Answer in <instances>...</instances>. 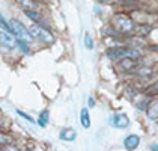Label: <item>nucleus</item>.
I'll return each instance as SVG.
<instances>
[{"label":"nucleus","mask_w":158,"mask_h":151,"mask_svg":"<svg viewBox=\"0 0 158 151\" xmlns=\"http://www.w3.org/2000/svg\"><path fill=\"white\" fill-rule=\"evenodd\" d=\"M107 58L110 61H116V59H140V51L135 49H128V47H114L107 50Z\"/></svg>","instance_id":"1"},{"label":"nucleus","mask_w":158,"mask_h":151,"mask_svg":"<svg viewBox=\"0 0 158 151\" xmlns=\"http://www.w3.org/2000/svg\"><path fill=\"white\" fill-rule=\"evenodd\" d=\"M113 26L119 33H131L134 32V21L127 14H116L113 17Z\"/></svg>","instance_id":"2"},{"label":"nucleus","mask_w":158,"mask_h":151,"mask_svg":"<svg viewBox=\"0 0 158 151\" xmlns=\"http://www.w3.org/2000/svg\"><path fill=\"white\" fill-rule=\"evenodd\" d=\"M11 24V30H12V35H15V38L18 41H24V42H32L33 37L30 35L29 29L26 27L23 23H20L18 20H11L9 21Z\"/></svg>","instance_id":"3"},{"label":"nucleus","mask_w":158,"mask_h":151,"mask_svg":"<svg viewBox=\"0 0 158 151\" xmlns=\"http://www.w3.org/2000/svg\"><path fill=\"white\" fill-rule=\"evenodd\" d=\"M29 32H30V35L33 38H36L39 39L41 42H45V44H51L53 41H54V37H53V33L50 32L48 29H45L44 26H39V24H32L29 27Z\"/></svg>","instance_id":"4"},{"label":"nucleus","mask_w":158,"mask_h":151,"mask_svg":"<svg viewBox=\"0 0 158 151\" xmlns=\"http://www.w3.org/2000/svg\"><path fill=\"white\" fill-rule=\"evenodd\" d=\"M110 123L113 124V127H116V128H127V127L130 126V118H128V115L123 112H119V113H114L111 118H110Z\"/></svg>","instance_id":"5"},{"label":"nucleus","mask_w":158,"mask_h":151,"mask_svg":"<svg viewBox=\"0 0 158 151\" xmlns=\"http://www.w3.org/2000/svg\"><path fill=\"white\" fill-rule=\"evenodd\" d=\"M137 61L139 59H130V58H125V59H121V62L118 63L119 70L123 71V73H128V71H134L137 70Z\"/></svg>","instance_id":"6"},{"label":"nucleus","mask_w":158,"mask_h":151,"mask_svg":"<svg viewBox=\"0 0 158 151\" xmlns=\"http://www.w3.org/2000/svg\"><path fill=\"white\" fill-rule=\"evenodd\" d=\"M0 44L5 45V47H8V49H14L17 42H15V38H14L12 33L0 29Z\"/></svg>","instance_id":"7"},{"label":"nucleus","mask_w":158,"mask_h":151,"mask_svg":"<svg viewBox=\"0 0 158 151\" xmlns=\"http://www.w3.org/2000/svg\"><path fill=\"white\" fill-rule=\"evenodd\" d=\"M139 145H140V136H137V135H128L127 138L123 139V147H125V150L134 151Z\"/></svg>","instance_id":"8"},{"label":"nucleus","mask_w":158,"mask_h":151,"mask_svg":"<svg viewBox=\"0 0 158 151\" xmlns=\"http://www.w3.org/2000/svg\"><path fill=\"white\" fill-rule=\"evenodd\" d=\"M146 115L151 121H157L158 119V98L149 101L146 106Z\"/></svg>","instance_id":"9"},{"label":"nucleus","mask_w":158,"mask_h":151,"mask_svg":"<svg viewBox=\"0 0 158 151\" xmlns=\"http://www.w3.org/2000/svg\"><path fill=\"white\" fill-rule=\"evenodd\" d=\"M59 138L65 142H73L77 138V132L74 128H63L60 133H59Z\"/></svg>","instance_id":"10"},{"label":"nucleus","mask_w":158,"mask_h":151,"mask_svg":"<svg viewBox=\"0 0 158 151\" xmlns=\"http://www.w3.org/2000/svg\"><path fill=\"white\" fill-rule=\"evenodd\" d=\"M18 5H21L24 9H29V11H38L39 12V6L35 0H15Z\"/></svg>","instance_id":"11"},{"label":"nucleus","mask_w":158,"mask_h":151,"mask_svg":"<svg viewBox=\"0 0 158 151\" xmlns=\"http://www.w3.org/2000/svg\"><path fill=\"white\" fill-rule=\"evenodd\" d=\"M23 12L32 20V21H35V24H39V26H44V20H42V17H41V14L38 12V11H29V9H24Z\"/></svg>","instance_id":"12"},{"label":"nucleus","mask_w":158,"mask_h":151,"mask_svg":"<svg viewBox=\"0 0 158 151\" xmlns=\"http://www.w3.org/2000/svg\"><path fill=\"white\" fill-rule=\"evenodd\" d=\"M80 123H81V127H83V128H89V127H90V116H89L87 107H83V109L80 110Z\"/></svg>","instance_id":"13"},{"label":"nucleus","mask_w":158,"mask_h":151,"mask_svg":"<svg viewBox=\"0 0 158 151\" xmlns=\"http://www.w3.org/2000/svg\"><path fill=\"white\" fill-rule=\"evenodd\" d=\"M143 94H145V97H157L158 95V82L151 83V85L143 91Z\"/></svg>","instance_id":"14"},{"label":"nucleus","mask_w":158,"mask_h":151,"mask_svg":"<svg viewBox=\"0 0 158 151\" xmlns=\"http://www.w3.org/2000/svg\"><path fill=\"white\" fill-rule=\"evenodd\" d=\"M14 139L9 133H5V132H0V147H8V145H12Z\"/></svg>","instance_id":"15"},{"label":"nucleus","mask_w":158,"mask_h":151,"mask_svg":"<svg viewBox=\"0 0 158 151\" xmlns=\"http://www.w3.org/2000/svg\"><path fill=\"white\" fill-rule=\"evenodd\" d=\"M151 30H152V26H148V24L134 26V32H135L137 35H148Z\"/></svg>","instance_id":"16"},{"label":"nucleus","mask_w":158,"mask_h":151,"mask_svg":"<svg viewBox=\"0 0 158 151\" xmlns=\"http://www.w3.org/2000/svg\"><path fill=\"white\" fill-rule=\"evenodd\" d=\"M50 116V113H48V110L45 109V110H42V112L39 113V118H38V124L41 127H47V124H48V118Z\"/></svg>","instance_id":"17"},{"label":"nucleus","mask_w":158,"mask_h":151,"mask_svg":"<svg viewBox=\"0 0 158 151\" xmlns=\"http://www.w3.org/2000/svg\"><path fill=\"white\" fill-rule=\"evenodd\" d=\"M135 74L140 76V77H149V76H152V70L151 68H137Z\"/></svg>","instance_id":"18"},{"label":"nucleus","mask_w":158,"mask_h":151,"mask_svg":"<svg viewBox=\"0 0 158 151\" xmlns=\"http://www.w3.org/2000/svg\"><path fill=\"white\" fill-rule=\"evenodd\" d=\"M85 47L87 50H92L94 49V39L90 37V33H85Z\"/></svg>","instance_id":"19"},{"label":"nucleus","mask_w":158,"mask_h":151,"mask_svg":"<svg viewBox=\"0 0 158 151\" xmlns=\"http://www.w3.org/2000/svg\"><path fill=\"white\" fill-rule=\"evenodd\" d=\"M0 29H3V30H6V32H9V33H12V30H11V24L2 17V14H0Z\"/></svg>","instance_id":"20"},{"label":"nucleus","mask_w":158,"mask_h":151,"mask_svg":"<svg viewBox=\"0 0 158 151\" xmlns=\"http://www.w3.org/2000/svg\"><path fill=\"white\" fill-rule=\"evenodd\" d=\"M17 113H18V115H20V116L23 118V119L29 121V123H32V124H35V119H33V118H32L30 115H27L26 112H23V110H20V109H18V110H17Z\"/></svg>","instance_id":"21"},{"label":"nucleus","mask_w":158,"mask_h":151,"mask_svg":"<svg viewBox=\"0 0 158 151\" xmlns=\"http://www.w3.org/2000/svg\"><path fill=\"white\" fill-rule=\"evenodd\" d=\"M17 44H18V47L24 51V53H29V51H30V49L27 47V42H24V41H18V39H17Z\"/></svg>","instance_id":"22"},{"label":"nucleus","mask_w":158,"mask_h":151,"mask_svg":"<svg viewBox=\"0 0 158 151\" xmlns=\"http://www.w3.org/2000/svg\"><path fill=\"white\" fill-rule=\"evenodd\" d=\"M102 3H119V2H122V0H101Z\"/></svg>","instance_id":"23"},{"label":"nucleus","mask_w":158,"mask_h":151,"mask_svg":"<svg viewBox=\"0 0 158 151\" xmlns=\"http://www.w3.org/2000/svg\"><path fill=\"white\" fill-rule=\"evenodd\" d=\"M95 106V100H94V97H89V107H94Z\"/></svg>","instance_id":"24"},{"label":"nucleus","mask_w":158,"mask_h":151,"mask_svg":"<svg viewBox=\"0 0 158 151\" xmlns=\"http://www.w3.org/2000/svg\"><path fill=\"white\" fill-rule=\"evenodd\" d=\"M104 32H110V27H106V29H104ZM109 35H116V30H113V29H111V33H109Z\"/></svg>","instance_id":"25"},{"label":"nucleus","mask_w":158,"mask_h":151,"mask_svg":"<svg viewBox=\"0 0 158 151\" xmlns=\"http://www.w3.org/2000/svg\"><path fill=\"white\" fill-rule=\"evenodd\" d=\"M152 150H154V151H158V145H152Z\"/></svg>","instance_id":"26"},{"label":"nucleus","mask_w":158,"mask_h":151,"mask_svg":"<svg viewBox=\"0 0 158 151\" xmlns=\"http://www.w3.org/2000/svg\"><path fill=\"white\" fill-rule=\"evenodd\" d=\"M0 151H6V147H0Z\"/></svg>","instance_id":"27"},{"label":"nucleus","mask_w":158,"mask_h":151,"mask_svg":"<svg viewBox=\"0 0 158 151\" xmlns=\"http://www.w3.org/2000/svg\"><path fill=\"white\" fill-rule=\"evenodd\" d=\"M127 2H134V0H127Z\"/></svg>","instance_id":"28"}]
</instances>
